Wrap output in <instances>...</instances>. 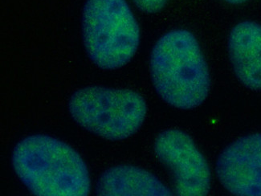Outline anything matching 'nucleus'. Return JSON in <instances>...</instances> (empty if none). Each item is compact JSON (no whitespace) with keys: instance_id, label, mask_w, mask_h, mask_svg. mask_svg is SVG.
Here are the masks:
<instances>
[{"instance_id":"obj_3","label":"nucleus","mask_w":261,"mask_h":196,"mask_svg":"<svg viewBox=\"0 0 261 196\" xmlns=\"http://www.w3.org/2000/svg\"><path fill=\"white\" fill-rule=\"evenodd\" d=\"M82 33L89 58L103 69L125 66L140 43V29L126 0H86Z\"/></svg>"},{"instance_id":"obj_4","label":"nucleus","mask_w":261,"mask_h":196,"mask_svg":"<svg viewBox=\"0 0 261 196\" xmlns=\"http://www.w3.org/2000/svg\"><path fill=\"white\" fill-rule=\"evenodd\" d=\"M68 110L81 127L106 139L120 141L138 132L147 106L135 91L89 86L74 92Z\"/></svg>"},{"instance_id":"obj_1","label":"nucleus","mask_w":261,"mask_h":196,"mask_svg":"<svg viewBox=\"0 0 261 196\" xmlns=\"http://www.w3.org/2000/svg\"><path fill=\"white\" fill-rule=\"evenodd\" d=\"M150 74L158 94L179 110L195 109L208 96V66L189 31H170L158 40L150 57Z\"/></svg>"},{"instance_id":"obj_8","label":"nucleus","mask_w":261,"mask_h":196,"mask_svg":"<svg viewBox=\"0 0 261 196\" xmlns=\"http://www.w3.org/2000/svg\"><path fill=\"white\" fill-rule=\"evenodd\" d=\"M98 195H172V191L155 176L142 168L118 166L101 175L96 187Z\"/></svg>"},{"instance_id":"obj_10","label":"nucleus","mask_w":261,"mask_h":196,"mask_svg":"<svg viewBox=\"0 0 261 196\" xmlns=\"http://www.w3.org/2000/svg\"><path fill=\"white\" fill-rule=\"evenodd\" d=\"M226 2L230 3V4H239L245 2L247 0H225Z\"/></svg>"},{"instance_id":"obj_7","label":"nucleus","mask_w":261,"mask_h":196,"mask_svg":"<svg viewBox=\"0 0 261 196\" xmlns=\"http://www.w3.org/2000/svg\"><path fill=\"white\" fill-rule=\"evenodd\" d=\"M228 53L241 83L261 91V25L252 21L236 25L229 35Z\"/></svg>"},{"instance_id":"obj_9","label":"nucleus","mask_w":261,"mask_h":196,"mask_svg":"<svg viewBox=\"0 0 261 196\" xmlns=\"http://www.w3.org/2000/svg\"><path fill=\"white\" fill-rule=\"evenodd\" d=\"M142 12L146 13H157L167 4L168 0H133Z\"/></svg>"},{"instance_id":"obj_2","label":"nucleus","mask_w":261,"mask_h":196,"mask_svg":"<svg viewBox=\"0 0 261 196\" xmlns=\"http://www.w3.org/2000/svg\"><path fill=\"white\" fill-rule=\"evenodd\" d=\"M12 166L31 192L41 196H85L90 192L89 170L82 157L65 142L36 134L14 148Z\"/></svg>"},{"instance_id":"obj_5","label":"nucleus","mask_w":261,"mask_h":196,"mask_svg":"<svg viewBox=\"0 0 261 196\" xmlns=\"http://www.w3.org/2000/svg\"><path fill=\"white\" fill-rule=\"evenodd\" d=\"M154 152L172 174L178 195L208 194L212 180L208 163L188 134L177 129L165 130L156 138Z\"/></svg>"},{"instance_id":"obj_6","label":"nucleus","mask_w":261,"mask_h":196,"mask_svg":"<svg viewBox=\"0 0 261 196\" xmlns=\"http://www.w3.org/2000/svg\"><path fill=\"white\" fill-rule=\"evenodd\" d=\"M216 175L228 192L261 196V134L239 138L220 154Z\"/></svg>"}]
</instances>
